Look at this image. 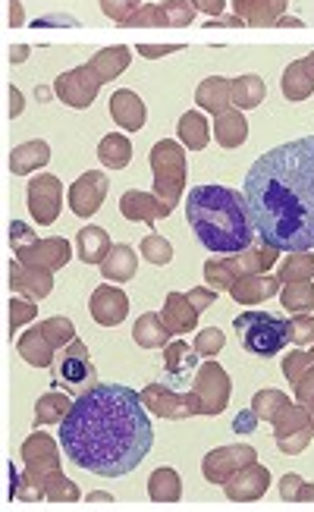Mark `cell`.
<instances>
[{
  "label": "cell",
  "instance_id": "6da1fadb",
  "mask_svg": "<svg viewBox=\"0 0 314 512\" xmlns=\"http://www.w3.org/2000/svg\"><path fill=\"white\" fill-rule=\"evenodd\" d=\"M145 399L123 384L88 387L60 421L63 456L85 472L120 478L151 453L154 431Z\"/></svg>",
  "mask_w": 314,
  "mask_h": 512
},
{
  "label": "cell",
  "instance_id": "7a4b0ae2",
  "mask_svg": "<svg viewBox=\"0 0 314 512\" xmlns=\"http://www.w3.org/2000/svg\"><path fill=\"white\" fill-rule=\"evenodd\" d=\"M245 205L255 233L274 252L314 249V136L277 145L245 173Z\"/></svg>",
  "mask_w": 314,
  "mask_h": 512
},
{
  "label": "cell",
  "instance_id": "3957f363",
  "mask_svg": "<svg viewBox=\"0 0 314 512\" xmlns=\"http://www.w3.org/2000/svg\"><path fill=\"white\" fill-rule=\"evenodd\" d=\"M186 220L211 255H239L255 242L245 195L230 186H195L186 198Z\"/></svg>",
  "mask_w": 314,
  "mask_h": 512
},
{
  "label": "cell",
  "instance_id": "277c9868",
  "mask_svg": "<svg viewBox=\"0 0 314 512\" xmlns=\"http://www.w3.org/2000/svg\"><path fill=\"white\" fill-rule=\"evenodd\" d=\"M236 330H242V346L252 355H261V359H271V355H280L289 340H293V324L267 315V311H249V315H239Z\"/></svg>",
  "mask_w": 314,
  "mask_h": 512
},
{
  "label": "cell",
  "instance_id": "5b68a950",
  "mask_svg": "<svg viewBox=\"0 0 314 512\" xmlns=\"http://www.w3.org/2000/svg\"><path fill=\"white\" fill-rule=\"evenodd\" d=\"M151 167H154V189H157V198H164V202L173 208L179 202V195H183V186H186V154L176 142H157L151 148Z\"/></svg>",
  "mask_w": 314,
  "mask_h": 512
},
{
  "label": "cell",
  "instance_id": "8992f818",
  "mask_svg": "<svg viewBox=\"0 0 314 512\" xmlns=\"http://www.w3.org/2000/svg\"><path fill=\"white\" fill-rule=\"evenodd\" d=\"M101 85H104V79L95 73V66L85 63V66H76V70H70V73H63L54 82V92L60 95L63 104H70L76 110H85V107H92V101H95Z\"/></svg>",
  "mask_w": 314,
  "mask_h": 512
},
{
  "label": "cell",
  "instance_id": "52a82bcc",
  "mask_svg": "<svg viewBox=\"0 0 314 512\" xmlns=\"http://www.w3.org/2000/svg\"><path fill=\"white\" fill-rule=\"evenodd\" d=\"M95 381V368L85 359V346L73 340V352L60 355V362L54 365V384L66 390H82L85 384L92 387Z\"/></svg>",
  "mask_w": 314,
  "mask_h": 512
},
{
  "label": "cell",
  "instance_id": "ba28073f",
  "mask_svg": "<svg viewBox=\"0 0 314 512\" xmlns=\"http://www.w3.org/2000/svg\"><path fill=\"white\" fill-rule=\"evenodd\" d=\"M195 0H167L161 7H145L136 16H129L123 26L126 29H136V26H148V22H170V26H189L192 16H195Z\"/></svg>",
  "mask_w": 314,
  "mask_h": 512
},
{
  "label": "cell",
  "instance_id": "9c48e42d",
  "mask_svg": "<svg viewBox=\"0 0 314 512\" xmlns=\"http://www.w3.org/2000/svg\"><path fill=\"white\" fill-rule=\"evenodd\" d=\"M104 192H107V176L98 170H88L70 189V205L79 217H92L104 202Z\"/></svg>",
  "mask_w": 314,
  "mask_h": 512
},
{
  "label": "cell",
  "instance_id": "30bf717a",
  "mask_svg": "<svg viewBox=\"0 0 314 512\" xmlns=\"http://www.w3.org/2000/svg\"><path fill=\"white\" fill-rule=\"evenodd\" d=\"M29 208L38 224H51L60 208V180L57 176H35L29 183Z\"/></svg>",
  "mask_w": 314,
  "mask_h": 512
},
{
  "label": "cell",
  "instance_id": "8fae6325",
  "mask_svg": "<svg viewBox=\"0 0 314 512\" xmlns=\"http://www.w3.org/2000/svg\"><path fill=\"white\" fill-rule=\"evenodd\" d=\"M236 16H242L245 26H277L280 13L286 10V0H233Z\"/></svg>",
  "mask_w": 314,
  "mask_h": 512
},
{
  "label": "cell",
  "instance_id": "7c38bea8",
  "mask_svg": "<svg viewBox=\"0 0 314 512\" xmlns=\"http://www.w3.org/2000/svg\"><path fill=\"white\" fill-rule=\"evenodd\" d=\"M110 117H114L123 129H142L145 126V101L129 92V88H120V92H114V98H110Z\"/></svg>",
  "mask_w": 314,
  "mask_h": 512
},
{
  "label": "cell",
  "instance_id": "4fadbf2b",
  "mask_svg": "<svg viewBox=\"0 0 314 512\" xmlns=\"http://www.w3.org/2000/svg\"><path fill=\"white\" fill-rule=\"evenodd\" d=\"M126 311H129V299L120 293V289H114V286H101L98 293H95V299H92V315H95V321H101V324H120L123 318H126Z\"/></svg>",
  "mask_w": 314,
  "mask_h": 512
},
{
  "label": "cell",
  "instance_id": "5bb4252c",
  "mask_svg": "<svg viewBox=\"0 0 314 512\" xmlns=\"http://www.w3.org/2000/svg\"><path fill=\"white\" fill-rule=\"evenodd\" d=\"M120 208H123V214L129 217V220H151L154 217H167L173 208L164 202V198H154V195H145V192H126L123 198H120Z\"/></svg>",
  "mask_w": 314,
  "mask_h": 512
},
{
  "label": "cell",
  "instance_id": "9a60e30c",
  "mask_svg": "<svg viewBox=\"0 0 314 512\" xmlns=\"http://www.w3.org/2000/svg\"><path fill=\"white\" fill-rule=\"evenodd\" d=\"M214 136L223 148H236L245 142V136H249V123H245V117L239 114V107L220 110L217 123H214Z\"/></svg>",
  "mask_w": 314,
  "mask_h": 512
},
{
  "label": "cell",
  "instance_id": "2e32d148",
  "mask_svg": "<svg viewBox=\"0 0 314 512\" xmlns=\"http://www.w3.org/2000/svg\"><path fill=\"white\" fill-rule=\"evenodd\" d=\"M314 92V66L308 63V57L305 60H299V63H293L289 70L283 73V95L289 98V101H302V98H308Z\"/></svg>",
  "mask_w": 314,
  "mask_h": 512
},
{
  "label": "cell",
  "instance_id": "e0dca14e",
  "mask_svg": "<svg viewBox=\"0 0 314 512\" xmlns=\"http://www.w3.org/2000/svg\"><path fill=\"white\" fill-rule=\"evenodd\" d=\"M195 101L205 110H211V114H220V110H227V104H233V82L217 79V76L205 79V82L198 85Z\"/></svg>",
  "mask_w": 314,
  "mask_h": 512
},
{
  "label": "cell",
  "instance_id": "ac0fdd59",
  "mask_svg": "<svg viewBox=\"0 0 314 512\" xmlns=\"http://www.w3.org/2000/svg\"><path fill=\"white\" fill-rule=\"evenodd\" d=\"M48 161H51L48 142H26V145L13 148V154H10V170L22 176V173H32L35 167L48 164Z\"/></svg>",
  "mask_w": 314,
  "mask_h": 512
},
{
  "label": "cell",
  "instance_id": "d6986e66",
  "mask_svg": "<svg viewBox=\"0 0 314 512\" xmlns=\"http://www.w3.org/2000/svg\"><path fill=\"white\" fill-rule=\"evenodd\" d=\"M79 258L85 264H98L104 261V255H110V242H107V233L101 227H85L79 230Z\"/></svg>",
  "mask_w": 314,
  "mask_h": 512
},
{
  "label": "cell",
  "instance_id": "ffe728a7",
  "mask_svg": "<svg viewBox=\"0 0 314 512\" xmlns=\"http://www.w3.org/2000/svg\"><path fill=\"white\" fill-rule=\"evenodd\" d=\"M98 158L110 170H123L132 161V145L126 136H104L98 145Z\"/></svg>",
  "mask_w": 314,
  "mask_h": 512
},
{
  "label": "cell",
  "instance_id": "44dd1931",
  "mask_svg": "<svg viewBox=\"0 0 314 512\" xmlns=\"http://www.w3.org/2000/svg\"><path fill=\"white\" fill-rule=\"evenodd\" d=\"M179 139H183L192 151H201V148H205L208 139H211L205 117L195 114V110H189V114L179 117Z\"/></svg>",
  "mask_w": 314,
  "mask_h": 512
},
{
  "label": "cell",
  "instance_id": "7402d4cb",
  "mask_svg": "<svg viewBox=\"0 0 314 512\" xmlns=\"http://www.w3.org/2000/svg\"><path fill=\"white\" fill-rule=\"evenodd\" d=\"M92 66H95V73L107 82V79H114V76H120L126 66H129V48H123V44H117V48H107V51H101L95 60H92Z\"/></svg>",
  "mask_w": 314,
  "mask_h": 512
},
{
  "label": "cell",
  "instance_id": "603a6c76",
  "mask_svg": "<svg viewBox=\"0 0 314 512\" xmlns=\"http://www.w3.org/2000/svg\"><path fill=\"white\" fill-rule=\"evenodd\" d=\"M264 101V79L258 76H242L233 82V104L249 110V107H258Z\"/></svg>",
  "mask_w": 314,
  "mask_h": 512
},
{
  "label": "cell",
  "instance_id": "cb8c5ba5",
  "mask_svg": "<svg viewBox=\"0 0 314 512\" xmlns=\"http://www.w3.org/2000/svg\"><path fill=\"white\" fill-rule=\"evenodd\" d=\"M132 264H136L132 249L129 246H114V249H110V258L104 261V277L107 280H126V277H132Z\"/></svg>",
  "mask_w": 314,
  "mask_h": 512
},
{
  "label": "cell",
  "instance_id": "d4e9b609",
  "mask_svg": "<svg viewBox=\"0 0 314 512\" xmlns=\"http://www.w3.org/2000/svg\"><path fill=\"white\" fill-rule=\"evenodd\" d=\"M192 365H195V352L186 343H173L167 349V368L173 377L170 384H183V377H186V371H192Z\"/></svg>",
  "mask_w": 314,
  "mask_h": 512
},
{
  "label": "cell",
  "instance_id": "484cf974",
  "mask_svg": "<svg viewBox=\"0 0 314 512\" xmlns=\"http://www.w3.org/2000/svg\"><path fill=\"white\" fill-rule=\"evenodd\" d=\"M179 497V478L173 469H157L151 475V500H176Z\"/></svg>",
  "mask_w": 314,
  "mask_h": 512
},
{
  "label": "cell",
  "instance_id": "4316f807",
  "mask_svg": "<svg viewBox=\"0 0 314 512\" xmlns=\"http://www.w3.org/2000/svg\"><path fill=\"white\" fill-rule=\"evenodd\" d=\"M183 299L186 296H179V293H173L167 299V318H173L170 321V333H183V330H192L195 327V311L179 308V305H183Z\"/></svg>",
  "mask_w": 314,
  "mask_h": 512
},
{
  "label": "cell",
  "instance_id": "83f0119b",
  "mask_svg": "<svg viewBox=\"0 0 314 512\" xmlns=\"http://www.w3.org/2000/svg\"><path fill=\"white\" fill-rule=\"evenodd\" d=\"M22 355H26L29 365H51V349L44 346V330L22 340Z\"/></svg>",
  "mask_w": 314,
  "mask_h": 512
},
{
  "label": "cell",
  "instance_id": "f1b7e54d",
  "mask_svg": "<svg viewBox=\"0 0 314 512\" xmlns=\"http://www.w3.org/2000/svg\"><path fill=\"white\" fill-rule=\"evenodd\" d=\"M283 302H286V308H293V311L311 308L314 305V289H311V283L299 280L296 286H289L286 293H283Z\"/></svg>",
  "mask_w": 314,
  "mask_h": 512
},
{
  "label": "cell",
  "instance_id": "f546056e",
  "mask_svg": "<svg viewBox=\"0 0 314 512\" xmlns=\"http://www.w3.org/2000/svg\"><path fill=\"white\" fill-rule=\"evenodd\" d=\"M139 4H142V0H101V10L114 22H126L129 16L139 13Z\"/></svg>",
  "mask_w": 314,
  "mask_h": 512
},
{
  "label": "cell",
  "instance_id": "4dcf8cb0",
  "mask_svg": "<svg viewBox=\"0 0 314 512\" xmlns=\"http://www.w3.org/2000/svg\"><path fill=\"white\" fill-rule=\"evenodd\" d=\"M142 252H145V258H148L151 264H167V261L173 258L170 242L161 239V236H148V239H145V246H142Z\"/></svg>",
  "mask_w": 314,
  "mask_h": 512
},
{
  "label": "cell",
  "instance_id": "1f68e13d",
  "mask_svg": "<svg viewBox=\"0 0 314 512\" xmlns=\"http://www.w3.org/2000/svg\"><path fill=\"white\" fill-rule=\"evenodd\" d=\"M41 412H38V421H51V418H57V412H60V406H70V403H66V396L60 399L57 393H51V396H44L41 399Z\"/></svg>",
  "mask_w": 314,
  "mask_h": 512
},
{
  "label": "cell",
  "instance_id": "d6a6232c",
  "mask_svg": "<svg viewBox=\"0 0 314 512\" xmlns=\"http://www.w3.org/2000/svg\"><path fill=\"white\" fill-rule=\"evenodd\" d=\"M223 346V333L217 330V327H211V330H205L198 337V352H205V355H211V352H217Z\"/></svg>",
  "mask_w": 314,
  "mask_h": 512
},
{
  "label": "cell",
  "instance_id": "836d02e7",
  "mask_svg": "<svg viewBox=\"0 0 314 512\" xmlns=\"http://www.w3.org/2000/svg\"><path fill=\"white\" fill-rule=\"evenodd\" d=\"M305 274H314V258L289 261V264L283 267V277H286V280H299V277H305Z\"/></svg>",
  "mask_w": 314,
  "mask_h": 512
},
{
  "label": "cell",
  "instance_id": "e575fe53",
  "mask_svg": "<svg viewBox=\"0 0 314 512\" xmlns=\"http://www.w3.org/2000/svg\"><path fill=\"white\" fill-rule=\"evenodd\" d=\"M179 51V44H139V54L148 57V60H157V57H167Z\"/></svg>",
  "mask_w": 314,
  "mask_h": 512
},
{
  "label": "cell",
  "instance_id": "d590c367",
  "mask_svg": "<svg viewBox=\"0 0 314 512\" xmlns=\"http://www.w3.org/2000/svg\"><path fill=\"white\" fill-rule=\"evenodd\" d=\"M293 337H296V340H311V337H314V321L299 318V321L293 324Z\"/></svg>",
  "mask_w": 314,
  "mask_h": 512
},
{
  "label": "cell",
  "instance_id": "8d00e7d4",
  "mask_svg": "<svg viewBox=\"0 0 314 512\" xmlns=\"http://www.w3.org/2000/svg\"><path fill=\"white\" fill-rule=\"evenodd\" d=\"M10 239L16 242V246H19V242H29L32 239V230L26 224H19V220H13V224H10Z\"/></svg>",
  "mask_w": 314,
  "mask_h": 512
},
{
  "label": "cell",
  "instance_id": "74e56055",
  "mask_svg": "<svg viewBox=\"0 0 314 512\" xmlns=\"http://www.w3.org/2000/svg\"><path fill=\"white\" fill-rule=\"evenodd\" d=\"M195 7L198 10H205L208 16H217L223 10V0H195Z\"/></svg>",
  "mask_w": 314,
  "mask_h": 512
},
{
  "label": "cell",
  "instance_id": "f35d334b",
  "mask_svg": "<svg viewBox=\"0 0 314 512\" xmlns=\"http://www.w3.org/2000/svg\"><path fill=\"white\" fill-rule=\"evenodd\" d=\"M189 299H192V302H198L195 308H208L217 296H214V293H205V289H198V293H189Z\"/></svg>",
  "mask_w": 314,
  "mask_h": 512
},
{
  "label": "cell",
  "instance_id": "ab89813d",
  "mask_svg": "<svg viewBox=\"0 0 314 512\" xmlns=\"http://www.w3.org/2000/svg\"><path fill=\"white\" fill-rule=\"evenodd\" d=\"M22 114V95L19 88H10V117H19Z\"/></svg>",
  "mask_w": 314,
  "mask_h": 512
},
{
  "label": "cell",
  "instance_id": "60d3db41",
  "mask_svg": "<svg viewBox=\"0 0 314 512\" xmlns=\"http://www.w3.org/2000/svg\"><path fill=\"white\" fill-rule=\"evenodd\" d=\"M10 26H22V4L19 0H10Z\"/></svg>",
  "mask_w": 314,
  "mask_h": 512
},
{
  "label": "cell",
  "instance_id": "b9f144b4",
  "mask_svg": "<svg viewBox=\"0 0 314 512\" xmlns=\"http://www.w3.org/2000/svg\"><path fill=\"white\" fill-rule=\"evenodd\" d=\"M233 428H236V431H245V434H249V431L255 428V415H239Z\"/></svg>",
  "mask_w": 314,
  "mask_h": 512
},
{
  "label": "cell",
  "instance_id": "7bdbcfd3",
  "mask_svg": "<svg viewBox=\"0 0 314 512\" xmlns=\"http://www.w3.org/2000/svg\"><path fill=\"white\" fill-rule=\"evenodd\" d=\"M26 57H29V48H26V44H16V48H10V60H13V63H26Z\"/></svg>",
  "mask_w": 314,
  "mask_h": 512
},
{
  "label": "cell",
  "instance_id": "ee69618b",
  "mask_svg": "<svg viewBox=\"0 0 314 512\" xmlns=\"http://www.w3.org/2000/svg\"><path fill=\"white\" fill-rule=\"evenodd\" d=\"M308 63H311V66H314V54H311V57H308Z\"/></svg>",
  "mask_w": 314,
  "mask_h": 512
}]
</instances>
